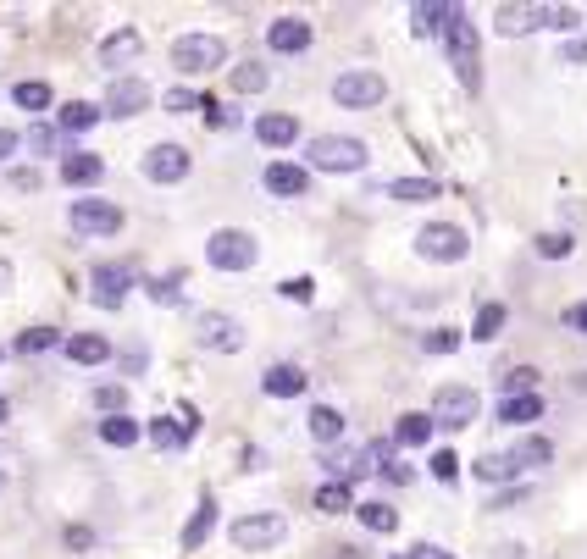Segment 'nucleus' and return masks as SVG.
<instances>
[{"label": "nucleus", "mask_w": 587, "mask_h": 559, "mask_svg": "<svg viewBox=\"0 0 587 559\" xmlns=\"http://www.w3.org/2000/svg\"><path fill=\"white\" fill-rule=\"evenodd\" d=\"M305 167L311 172H366V144L349 139V133H316L305 144Z\"/></svg>", "instance_id": "obj_1"}, {"label": "nucleus", "mask_w": 587, "mask_h": 559, "mask_svg": "<svg viewBox=\"0 0 587 559\" xmlns=\"http://www.w3.org/2000/svg\"><path fill=\"white\" fill-rule=\"evenodd\" d=\"M444 50H449V67H455V78L477 95L482 89V45H477V23H471L466 12L455 17V28L444 34Z\"/></svg>", "instance_id": "obj_2"}, {"label": "nucleus", "mask_w": 587, "mask_h": 559, "mask_svg": "<svg viewBox=\"0 0 587 559\" xmlns=\"http://www.w3.org/2000/svg\"><path fill=\"white\" fill-rule=\"evenodd\" d=\"M205 261H211L216 272H250V266L261 261V244H255L244 227H216V233L205 238Z\"/></svg>", "instance_id": "obj_3"}, {"label": "nucleus", "mask_w": 587, "mask_h": 559, "mask_svg": "<svg viewBox=\"0 0 587 559\" xmlns=\"http://www.w3.org/2000/svg\"><path fill=\"white\" fill-rule=\"evenodd\" d=\"M228 61V39H216V34H183L172 39V67L183 72V78H200V72L222 67Z\"/></svg>", "instance_id": "obj_4"}, {"label": "nucleus", "mask_w": 587, "mask_h": 559, "mask_svg": "<svg viewBox=\"0 0 587 559\" xmlns=\"http://www.w3.org/2000/svg\"><path fill=\"white\" fill-rule=\"evenodd\" d=\"M383 95H388V84H383V72H372V67H349V72H338V78H333V100L344 111L383 106Z\"/></svg>", "instance_id": "obj_5"}, {"label": "nucleus", "mask_w": 587, "mask_h": 559, "mask_svg": "<svg viewBox=\"0 0 587 559\" xmlns=\"http://www.w3.org/2000/svg\"><path fill=\"white\" fill-rule=\"evenodd\" d=\"M477 410H482V399H477V388H466V382H444V388L432 393V421H438V427H449V432L471 427V421H477Z\"/></svg>", "instance_id": "obj_6"}, {"label": "nucleus", "mask_w": 587, "mask_h": 559, "mask_svg": "<svg viewBox=\"0 0 587 559\" xmlns=\"http://www.w3.org/2000/svg\"><path fill=\"white\" fill-rule=\"evenodd\" d=\"M67 222H72V233L117 238L128 216H122V205H117V200H72V205H67Z\"/></svg>", "instance_id": "obj_7"}, {"label": "nucleus", "mask_w": 587, "mask_h": 559, "mask_svg": "<svg viewBox=\"0 0 587 559\" xmlns=\"http://www.w3.org/2000/svg\"><path fill=\"white\" fill-rule=\"evenodd\" d=\"M228 537L244 548V554H261V548H277V543H283V537H288V515H277V510H261V515H239Z\"/></svg>", "instance_id": "obj_8"}, {"label": "nucleus", "mask_w": 587, "mask_h": 559, "mask_svg": "<svg viewBox=\"0 0 587 559\" xmlns=\"http://www.w3.org/2000/svg\"><path fill=\"white\" fill-rule=\"evenodd\" d=\"M416 250L427 255V261L455 266V261H466V255H471V238H466V227H455V222H427L416 233Z\"/></svg>", "instance_id": "obj_9"}, {"label": "nucleus", "mask_w": 587, "mask_h": 559, "mask_svg": "<svg viewBox=\"0 0 587 559\" xmlns=\"http://www.w3.org/2000/svg\"><path fill=\"white\" fill-rule=\"evenodd\" d=\"M194 338H200L205 349H216V355H239L244 349V327L233 322L228 310H200V316H194Z\"/></svg>", "instance_id": "obj_10"}, {"label": "nucleus", "mask_w": 587, "mask_h": 559, "mask_svg": "<svg viewBox=\"0 0 587 559\" xmlns=\"http://www.w3.org/2000/svg\"><path fill=\"white\" fill-rule=\"evenodd\" d=\"M89 288H95V305L100 310H117L122 299H128V288H133V266H122V261H100L95 272H89Z\"/></svg>", "instance_id": "obj_11"}, {"label": "nucleus", "mask_w": 587, "mask_h": 559, "mask_svg": "<svg viewBox=\"0 0 587 559\" xmlns=\"http://www.w3.org/2000/svg\"><path fill=\"white\" fill-rule=\"evenodd\" d=\"M261 183L277 200H305V194H311V167H300V161H266Z\"/></svg>", "instance_id": "obj_12"}, {"label": "nucleus", "mask_w": 587, "mask_h": 559, "mask_svg": "<svg viewBox=\"0 0 587 559\" xmlns=\"http://www.w3.org/2000/svg\"><path fill=\"white\" fill-rule=\"evenodd\" d=\"M189 150L183 144H150V155H144V178L150 183H183L189 178Z\"/></svg>", "instance_id": "obj_13"}, {"label": "nucleus", "mask_w": 587, "mask_h": 559, "mask_svg": "<svg viewBox=\"0 0 587 559\" xmlns=\"http://www.w3.org/2000/svg\"><path fill=\"white\" fill-rule=\"evenodd\" d=\"M144 106H150V84H144V78H133V72L111 78V89H106V117H139Z\"/></svg>", "instance_id": "obj_14"}, {"label": "nucleus", "mask_w": 587, "mask_h": 559, "mask_svg": "<svg viewBox=\"0 0 587 559\" xmlns=\"http://www.w3.org/2000/svg\"><path fill=\"white\" fill-rule=\"evenodd\" d=\"M144 56V39H139V28H117V34H106L100 39V67L111 72V78H122L117 67H133V61Z\"/></svg>", "instance_id": "obj_15"}, {"label": "nucleus", "mask_w": 587, "mask_h": 559, "mask_svg": "<svg viewBox=\"0 0 587 559\" xmlns=\"http://www.w3.org/2000/svg\"><path fill=\"white\" fill-rule=\"evenodd\" d=\"M316 39V28L305 23V17H277L272 28H266V45L277 50V56H305Z\"/></svg>", "instance_id": "obj_16"}, {"label": "nucleus", "mask_w": 587, "mask_h": 559, "mask_svg": "<svg viewBox=\"0 0 587 559\" xmlns=\"http://www.w3.org/2000/svg\"><path fill=\"white\" fill-rule=\"evenodd\" d=\"M56 172H61V183H67V189H95V183L106 178V161H100L95 150H67Z\"/></svg>", "instance_id": "obj_17"}, {"label": "nucleus", "mask_w": 587, "mask_h": 559, "mask_svg": "<svg viewBox=\"0 0 587 559\" xmlns=\"http://www.w3.org/2000/svg\"><path fill=\"white\" fill-rule=\"evenodd\" d=\"M532 28H549V6H499L493 12V34H504V39H521Z\"/></svg>", "instance_id": "obj_18"}, {"label": "nucleus", "mask_w": 587, "mask_h": 559, "mask_svg": "<svg viewBox=\"0 0 587 559\" xmlns=\"http://www.w3.org/2000/svg\"><path fill=\"white\" fill-rule=\"evenodd\" d=\"M460 12H466V6H449V0H432V6H410V28H416L421 39H444L449 28H455Z\"/></svg>", "instance_id": "obj_19"}, {"label": "nucleus", "mask_w": 587, "mask_h": 559, "mask_svg": "<svg viewBox=\"0 0 587 559\" xmlns=\"http://www.w3.org/2000/svg\"><path fill=\"white\" fill-rule=\"evenodd\" d=\"M255 139H261L266 150H294L300 117H294V111H266V117H255Z\"/></svg>", "instance_id": "obj_20"}, {"label": "nucleus", "mask_w": 587, "mask_h": 559, "mask_svg": "<svg viewBox=\"0 0 587 559\" xmlns=\"http://www.w3.org/2000/svg\"><path fill=\"white\" fill-rule=\"evenodd\" d=\"M305 388H311V377H305L300 366H288V360H277V366L261 371V393H266V399H300Z\"/></svg>", "instance_id": "obj_21"}, {"label": "nucleus", "mask_w": 587, "mask_h": 559, "mask_svg": "<svg viewBox=\"0 0 587 559\" xmlns=\"http://www.w3.org/2000/svg\"><path fill=\"white\" fill-rule=\"evenodd\" d=\"M144 438L156 443V449H167V454H178V449H189V438H194V421L189 416H156L150 427H144Z\"/></svg>", "instance_id": "obj_22"}, {"label": "nucleus", "mask_w": 587, "mask_h": 559, "mask_svg": "<svg viewBox=\"0 0 587 559\" xmlns=\"http://www.w3.org/2000/svg\"><path fill=\"white\" fill-rule=\"evenodd\" d=\"M61 355H67L72 366H106V360H111V338H100V333H72L67 344H61Z\"/></svg>", "instance_id": "obj_23"}, {"label": "nucleus", "mask_w": 587, "mask_h": 559, "mask_svg": "<svg viewBox=\"0 0 587 559\" xmlns=\"http://www.w3.org/2000/svg\"><path fill=\"white\" fill-rule=\"evenodd\" d=\"M432 427H438V421H432L427 410H405V416L394 421V443H399V449H427Z\"/></svg>", "instance_id": "obj_24"}, {"label": "nucleus", "mask_w": 587, "mask_h": 559, "mask_svg": "<svg viewBox=\"0 0 587 559\" xmlns=\"http://www.w3.org/2000/svg\"><path fill=\"white\" fill-rule=\"evenodd\" d=\"M499 421H504V427H532V421H543V393H521V399H499Z\"/></svg>", "instance_id": "obj_25"}, {"label": "nucleus", "mask_w": 587, "mask_h": 559, "mask_svg": "<svg viewBox=\"0 0 587 559\" xmlns=\"http://www.w3.org/2000/svg\"><path fill=\"white\" fill-rule=\"evenodd\" d=\"M471 476L493 488V482H516V476H521V465H516V454L504 449V454H482V460L471 465Z\"/></svg>", "instance_id": "obj_26"}, {"label": "nucleus", "mask_w": 587, "mask_h": 559, "mask_svg": "<svg viewBox=\"0 0 587 559\" xmlns=\"http://www.w3.org/2000/svg\"><path fill=\"white\" fill-rule=\"evenodd\" d=\"M377 194H388V200H399V205H421V200H438V183L432 178H394Z\"/></svg>", "instance_id": "obj_27"}, {"label": "nucleus", "mask_w": 587, "mask_h": 559, "mask_svg": "<svg viewBox=\"0 0 587 559\" xmlns=\"http://www.w3.org/2000/svg\"><path fill=\"white\" fill-rule=\"evenodd\" d=\"M100 117H106V106H89V100H72V106H61V111H56V128H61V133H89Z\"/></svg>", "instance_id": "obj_28"}, {"label": "nucleus", "mask_w": 587, "mask_h": 559, "mask_svg": "<svg viewBox=\"0 0 587 559\" xmlns=\"http://www.w3.org/2000/svg\"><path fill=\"white\" fill-rule=\"evenodd\" d=\"M139 438H144V427L133 416H106L100 421V443H106V449H133Z\"/></svg>", "instance_id": "obj_29"}, {"label": "nucleus", "mask_w": 587, "mask_h": 559, "mask_svg": "<svg viewBox=\"0 0 587 559\" xmlns=\"http://www.w3.org/2000/svg\"><path fill=\"white\" fill-rule=\"evenodd\" d=\"M211 532H216V499L205 493V499H200V510H194V515H189V526H183V548H200Z\"/></svg>", "instance_id": "obj_30"}, {"label": "nucleus", "mask_w": 587, "mask_h": 559, "mask_svg": "<svg viewBox=\"0 0 587 559\" xmlns=\"http://www.w3.org/2000/svg\"><path fill=\"white\" fill-rule=\"evenodd\" d=\"M504 322H510V310H504L499 299H488V305L477 310V322H471V338H477V344H493V338L504 333Z\"/></svg>", "instance_id": "obj_31"}, {"label": "nucleus", "mask_w": 587, "mask_h": 559, "mask_svg": "<svg viewBox=\"0 0 587 559\" xmlns=\"http://www.w3.org/2000/svg\"><path fill=\"white\" fill-rule=\"evenodd\" d=\"M355 521L360 526H366V532H394V526H399V510H394V504H383V499H372V504H355Z\"/></svg>", "instance_id": "obj_32"}, {"label": "nucleus", "mask_w": 587, "mask_h": 559, "mask_svg": "<svg viewBox=\"0 0 587 559\" xmlns=\"http://www.w3.org/2000/svg\"><path fill=\"white\" fill-rule=\"evenodd\" d=\"M305 427H311V438H316V443H338V438H344V410H333V405H316Z\"/></svg>", "instance_id": "obj_33"}, {"label": "nucleus", "mask_w": 587, "mask_h": 559, "mask_svg": "<svg viewBox=\"0 0 587 559\" xmlns=\"http://www.w3.org/2000/svg\"><path fill=\"white\" fill-rule=\"evenodd\" d=\"M316 510L322 515H355V493H349V482H322V488H316Z\"/></svg>", "instance_id": "obj_34"}, {"label": "nucleus", "mask_w": 587, "mask_h": 559, "mask_svg": "<svg viewBox=\"0 0 587 559\" xmlns=\"http://www.w3.org/2000/svg\"><path fill=\"white\" fill-rule=\"evenodd\" d=\"M521 393H538V366H510L499 377V399H521Z\"/></svg>", "instance_id": "obj_35"}, {"label": "nucleus", "mask_w": 587, "mask_h": 559, "mask_svg": "<svg viewBox=\"0 0 587 559\" xmlns=\"http://www.w3.org/2000/svg\"><path fill=\"white\" fill-rule=\"evenodd\" d=\"M510 454H516L521 471H538V465H549V460H554V443H549V438H521Z\"/></svg>", "instance_id": "obj_36"}, {"label": "nucleus", "mask_w": 587, "mask_h": 559, "mask_svg": "<svg viewBox=\"0 0 587 559\" xmlns=\"http://www.w3.org/2000/svg\"><path fill=\"white\" fill-rule=\"evenodd\" d=\"M56 344H67V338L56 333V327H28V333H17V355H45V349H56Z\"/></svg>", "instance_id": "obj_37"}, {"label": "nucleus", "mask_w": 587, "mask_h": 559, "mask_svg": "<svg viewBox=\"0 0 587 559\" xmlns=\"http://www.w3.org/2000/svg\"><path fill=\"white\" fill-rule=\"evenodd\" d=\"M144 294L156 299V305H183V272H167V277H150Z\"/></svg>", "instance_id": "obj_38"}, {"label": "nucleus", "mask_w": 587, "mask_h": 559, "mask_svg": "<svg viewBox=\"0 0 587 559\" xmlns=\"http://www.w3.org/2000/svg\"><path fill=\"white\" fill-rule=\"evenodd\" d=\"M266 84H272V72H266L261 61H244V67H233V89H239V95H261Z\"/></svg>", "instance_id": "obj_39"}, {"label": "nucleus", "mask_w": 587, "mask_h": 559, "mask_svg": "<svg viewBox=\"0 0 587 559\" xmlns=\"http://www.w3.org/2000/svg\"><path fill=\"white\" fill-rule=\"evenodd\" d=\"M12 100L23 111H45L50 106V84H39V78H23V84H12Z\"/></svg>", "instance_id": "obj_40"}, {"label": "nucleus", "mask_w": 587, "mask_h": 559, "mask_svg": "<svg viewBox=\"0 0 587 559\" xmlns=\"http://www.w3.org/2000/svg\"><path fill=\"white\" fill-rule=\"evenodd\" d=\"M421 349H427V355H455L460 327H432V333H421Z\"/></svg>", "instance_id": "obj_41"}, {"label": "nucleus", "mask_w": 587, "mask_h": 559, "mask_svg": "<svg viewBox=\"0 0 587 559\" xmlns=\"http://www.w3.org/2000/svg\"><path fill=\"white\" fill-rule=\"evenodd\" d=\"M95 405L106 410V416H128V388H117V382H100V388H95Z\"/></svg>", "instance_id": "obj_42"}, {"label": "nucleus", "mask_w": 587, "mask_h": 559, "mask_svg": "<svg viewBox=\"0 0 587 559\" xmlns=\"http://www.w3.org/2000/svg\"><path fill=\"white\" fill-rule=\"evenodd\" d=\"M6 189H12V194H39V189H45V178H39L34 167H12V172H6Z\"/></svg>", "instance_id": "obj_43"}, {"label": "nucleus", "mask_w": 587, "mask_h": 559, "mask_svg": "<svg viewBox=\"0 0 587 559\" xmlns=\"http://www.w3.org/2000/svg\"><path fill=\"white\" fill-rule=\"evenodd\" d=\"M538 255L543 261H565L571 255V233H538Z\"/></svg>", "instance_id": "obj_44"}, {"label": "nucleus", "mask_w": 587, "mask_h": 559, "mask_svg": "<svg viewBox=\"0 0 587 559\" xmlns=\"http://www.w3.org/2000/svg\"><path fill=\"white\" fill-rule=\"evenodd\" d=\"M277 294H283V299H294V305H311L316 283H311V277H288V283H277Z\"/></svg>", "instance_id": "obj_45"}, {"label": "nucleus", "mask_w": 587, "mask_h": 559, "mask_svg": "<svg viewBox=\"0 0 587 559\" xmlns=\"http://www.w3.org/2000/svg\"><path fill=\"white\" fill-rule=\"evenodd\" d=\"M200 117H205V122H211V128H233V122H239V111H233V106H216V100H211V95H205V106H200Z\"/></svg>", "instance_id": "obj_46"}, {"label": "nucleus", "mask_w": 587, "mask_h": 559, "mask_svg": "<svg viewBox=\"0 0 587 559\" xmlns=\"http://www.w3.org/2000/svg\"><path fill=\"white\" fill-rule=\"evenodd\" d=\"M161 106H172V111H200L205 95H194V89H167V95H161Z\"/></svg>", "instance_id": "obj_47"}, {"label": "nucleus", "mask_w": 587, "mask_h": 559, "mask_svg": "<svg viewBox=\"0 0 587 559\" xmlns=\"http://www.w3.org/2000/svg\"><path fill=\"white\" fill-rule=\"evenodd\" d=\"M432 476H438V482H455V476H460V460H455L449 449H438V454H432Z\"/></svg>", "instance_id": "obj_48"}, {"label": "nucleus", "mask_w": 587, "mask_h": 559, "mask_svg": "<svg viewBox=\"0 0 587 559\" xmlns=\"http://www.w3.org/2000/svg\"><path fill=\"white\" fill-rule=\"evenodd\" d=\"M56 139H61L56 128H34V133H28V150H39V155H56Z\"/></svg>", "instance_id": "obj_49"}, {"label": "nucleus", "mask_w": 587, "mask_h": 559, "mask_svg": "<svg viewBox=\"0 0 587 559\" xmlns=\"http://www.w3.org/2000/svg\"><path fill=\"white\" fill-rule=\"evenodd\" d=\"M560 61H565V67H587V39H565Z\"/></svg>", "instance_id": "obj_50"}, {"label": "nucleus", "mask_w": 587, "mask_h": 559, "mask_svg": "<svg viewBox=\"0 0 587 559\" xmlns=\"http://www.w3.org/2000/svg\"><path fill=\"white\" fill-rule=\"evenodd\" d=\"M576 23H582V17H576L571 6H549V28H560V34H571Z\"/></svg>", "instance_id": "obj_51"}, {"label": "nucleus", "mask_w": 587, "mask_h": 559, "mask_svg": "<svg viewBox=\"0 0 587 559\" xmlns=\"http://www.w3.org/2000/svg\"><path fill=\"white\" fill-rule=\"evenodd\" d=\"M521 499H527V488H504V493H493V499H488V510H516Z\"/></svg>", "instance_id": "obj_52"}, {"label": "nucleus", "mask_w": 587, "mask_h": 559, "mask_svg": "<svg viewBox=\"0 0 587 559\" xmlns=\"http://www.w3.org/2000/svg\"><path fill=\"white\" fill-rule=\"evenodd\" d=\"M560 322H565V327H571V333H587V299H576V305H571V310H565Z\"/></svg>", "instance_id": "obj_53"}, {"label": "nucleus", "mask_w": 587, "mask_h": 559, "mask_svg": "<svg viewBox=\"0 0 587 559\" xmlns=\"http://www.w3.org/2000/svg\"><path fill=\"white\" fill-rule=\"evenodd\" d=\"M410 559H455V554H449V548H438V543H416V548H410Z\"/></svg>", "instance_id": "obj_54"}, {"label": "nucleus", "mask_w": 587, "mask_h": 559, "mask_svg": "<svg viewBox=\"0 0 587 559\" xmlns=\"http://www.w3.org/2000/svg\"><path fill=\"white\" fill-rule=\"evenodd\" d=\"M95 543V532H89V526H67V548H89Z\"/></svg>", "instance_id": "obj_55"}, {"label": "nucleus", "mask_w": 587, "mask_h": 559, "mask_svg": "<svg viewBox=\"0 0 587 559\" xmlns=\"http://www.w3.org/2000/svg\"><path fill=\"white\" fill-rule=\"evenodd\" d=\"M12 155H17V133H12V128H0V167H6Z\"/></svg>", "instance_id": "obj_56"}, {"label": "nucleus", "mask_w": 587, "mask_h": 559, "mask_svg": "<svg viewBox=\"0 0 587 559\" xmlns=\"http://www.w3.org/2000/svg\"><path fill=\"white\" fill-rule=\"evenodd\" d=\"M521 554H527L521 543H499V548H493V559H521Z\"/></svg>", "instance_id": "obj_57"}, {"label": "nucleus", "mask_w": 587, "mask_h": 559, "mask_svg": "<svg viewBox=\"0 0 587 559\" xmlns=\"http://www.w3.org/2000/svg\"><path fill=\"white\" fill-rule=\"evenodd\" d=\"M12 288V261H0V294Z\"/></svg>", "instance_id": "obj_58"}, {"label": "nucleus", "mask_w": 587, "mask_h": 559, "mask_svg": "<svg viewBox=\"0 0 587 559\" xmlns=\"http://www.w3.org/2000/svg\"><path fill=\"white\" fill-rule=\"evenodd\" d=\"M333 559H366V554H360V548H355V543H344V548H338V554H333Z\"/></svg>", "instance_id": "obj_59"}, {"label": "nucleus", "mask_w": 587, "mask_h": 559, "mask_svg": "<svg viewBox=\"0 0 587 559\" xmlns=\"http://www.w3.org/2000/svg\"><path fill=\"white\" fill-rule=\"evenodd\" d=\"M0 427H6V399H0Z\"/></svg>", "instance_id": "obj_60"}, {"label": "nucleus", "mask_w": 587, "mask_h": 559, "mask_svg": "<svg viewBox=\"0 0 587 559\" xmlns=\"http://www.w3.org/2000/svg\"><path fill=\"white\" fill-rule=\"evenodd\" d=\"M394 559H410V548H405V554H394Z\"/></svg>", "instance_id": "obj_61"}]
</instances>
